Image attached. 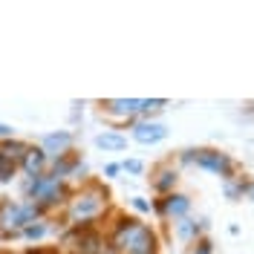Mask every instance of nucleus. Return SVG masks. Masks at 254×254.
<instances>
[{
	"instance_id": "obj_7",
	"label": "nucleus",
	"mask_w": 254,
	"mask_h": 254,
	"mask_svg": "<svg viewBox=\"0 0 254 254\" xmlns=\"http://www.w3.org/2000/svg\"><path fill=\"white\" fill-rule=\"evenodd\" d=\"M153 208H156V214H162V217H185L188 208H190V199L185 193H168Z\"/></svg>"
},
{
	"instance_id": "obj_14",
	"label": "nucleus",
	"mask_w": 254,
	"mask_h": 254,
	"mask_svg": "<svg viewBox=\"0 0 254 254\" xmlns=\"http://www.w3.org/2000/svg\"><path fill=\"white\" fill-rule=\"evenodd\" d=\"M168 101L165 98H142V113L144 116H150V113H159L162 107H165Z\"/></svg>"
},
{
	"instance_id": "obj_13",
	"label": "nucleus",
	"mask_w": 254,
	"mask_h": 254,
	"mask_svg": "<svg viewBox=\"0 0 254 254\" xmlns=\"http://www.w3.org/2000/svg\"><path fill=\"white\" fill-rule=\"evenodd\" d=\"M20 234L26 240H41V237H47V225H44V222H32V225H26Z\"/></svg>"
},
{
	"instance_id": "obj_8",
	"label": "nucleus",
	"mask_w": 254,
	"mask_h": 254,
	"mask_svg": "<svg viewBox=\"0 0 254 254\" xmlns=\"http://www.w3.org/2000/svg\"><path fill=\"white\" fill-rule=\"evenodd\" d=\"M41 147H44V153H47V156L58 159V156H64V153H69V147H72V133H66V130L49 133V136H44Z\"/></svg>"
},
{
	"instance_id": "obj_20",
	"label": "nucleus",
	"mask_w": 254,
	"mask_h": 254,
	"mask_svg": "<svg viewBox=\"0 0 254 254\" xmlns=\"http://www.w3.org/2000/svg\"><path fill=\"white\" fill-rule=\"evenodd\" d=\"M119 171H122V165H107V168H104V174L107 176H116Z\"/></svg>"
},
{
	"instance_id": "obj_11",
	"label": "nucleus",
	"mask_w": 254,
	"mask_h": 254,
	"mask_svg": "<svg viewBox=\"0 0 254 254\" xmlns=\"http://www.w3.org/2000/svg\"><path fill=\"white\" fill-rule=\"evenodd\" d=\"M95 147H101V150H125L127 139L122 133H116V130H104V133L95 136Z\"/></svg>"
},
{
	"instance_id": "obj_12",
	"label": "nucleus",
	"mask_w": 254,
	"mask_h": 254,
	"mask_svg": "<svg viewBox=\"0 0 254 254\" xmlns=\"http://www.w3.org/2000/svg\"><path fill=\"white\" fill-rule=\"evenodd\" d=\"M176 179H179V176H176V171H171V168H162V171L156 174V179H153V188H156L159 193H165V196H168V193H174Z\"/></svg>"
},
{
	"instance_id": "obj_4",
	"label": "nucleus",
	"mask_w": 254,
	"mask_h": 254,
	"mask_svg": "<svg viewBox=\"0 0 254 254\" xmlns=\"http://www.w3.org/2000/svg\"><path fill=\"white\" fill-rule=\"evenodd\" d=\"M190 159H193L199 168L211 171V174H228V171H231L228 156H222V153H217V150H196L193 156H185V162H190Z\"/></svg>"
},
{
	"instance_id": "obj_16",
	"label": "nucleus",
	"mask_w": 254,
	"mask_h": 254,
	"mask_svg": "<svg viewBox=\"0 0 254 254\" xmlns=\"http://www.w3.org/2000/svg\"><path fill=\"white\" fill-rule=\"evenodd\" d=\"M193 234H196V222H190V220L179 222V237H193Z\"/></svg>"
},
{
	"instance_id": "obj_10",
	"label": "nucleus",
	"mask_w": 254,
	"mask_h": 254,
	"mask_svg": "<svg viewBox=\"0 0 254 254\" xmlns=\"http://www.w3.org/2000/svg\"><path fill=\"white\" fill-rule=\"evenodd\" d=\"M26 147H29V144L15 139V136H12V139H3V142H0V156L6 159V162H12V165H17V162L23 159V153H26Z\"/></svg>"
},
{
	"instance_id": "obj_2",
	"label": "nucleus",
	"mask_w": 254,
	"mask_h": 254,
	"mask_svg": "<svg viewBox=\"0 0 254 254\" xmlns=\"http://www.w3.org/2000/svg\"><path fill=\"white\" fill-rule=\"evenodd\" d=\"M23 193H26V202H35L41 208H52L58 202H64V182L55 179L52 174L29 176L23 182Z\"/></svg>"
},
{
	"instance_id": "obj_19",
	"label": "nucleus",
	"mask_w": 254,
	"mask_h": 254,
	"mask_svg": "<svg viewBox=\"0 0 254 254\" xmlns=\"http://www.w3.org/2000/svg\"><path fill=\"white\" fill-rule=\"evenodd\" d=\"M12 133H15V130L9 125H0V142H3V139H12Z\"/></svg>"
},
{
	"instance_id": "obj_1",
	"label": "nucleus",
	"mask_w": 254,
	"mask_h": 254,
	"mask_svg": "<svg viewBox=\"0 0 254 254\" xmlns=\"http://www.w3.org/2000/svg\"><path fill=\"white\" fill-rule=\"evenodd\" d=\"M113 252L119 254H153L156 252V234L139 220H122L110 237Z\"/></svg>"
},
{
	"instance_id": "obj_9",
	"label": "nucleus",
	"mask_w": 254,
	"mask_h": 254,
	"mask_svg": "<svg viewBox=\"0 0 254 254\" xmlns=\"http://www.w3.org/2000/svg\"><path fill=\"white\" fill-rule=\"evenodd\" d=\"M104 110L110 116H136L142 113V98H113L104 104Z\"/></svg>"
},
{
	"instance_id": "obj_5",
	"label": "nucleus",
	"mask_w": 254,
	"mask_h": 254,
	"mask_svg": "<svg viewBox=\"0 0 254 254\" xmlns=\"http://www.w3.org/2000/svg\"><path fill=\"white\" fill-rule=\"evenodd\" d=\"M17 165L23 168V174L26 176H41V174H47L49 156L44 153L41 144H38V147H26V153H23V159H20Z\"/></svg>"
},
{
	"instance_id": "obj_17",
	"label": "nucleus",
	"mask_w": 254,
	"mask_h": 254,
	"mask_svg": "<svg viewBox=\"0 0 254 254\" xmlns=\"http://www.w3.org/2000/svg\"><path fill=\"white\" fill-rule=\"evenodd\" d=\"M133 208H136V211H142V214H147V211H150V202L142 199V196H136V199H133Z\"/></svg>"
},
{
	"instance_id": "obj_18",
	"label": "nucleus",
	"mask_w": 254,
	"mask_h": 254,
	"mask_svg": "<svg viewBox=\"0 0 254 254\" xmlns=\"http://www.w3.org/2000/svg\"><path fill=\"white\" fill-rule=\"evenodd\" d=\"M190 254H211V243H196V249Z\"/></svg>"
},
{
	"instance_id": "obj_15",
	"label": "nucleus",
	"mask_w": 254,
	"mask_h": 254,
	"mask_svg": "<svg viewBox=\"0 0 254 254\" xmlns=\"http://www.w3.org/2000/svg\"><path fill=\"white\" fill-rule=\"evenodd\" d=\"M122 171H127V174H142L144 165L139 159H125V162H122Z\"/></svg>"
},
{
	"instance_id": "obj_6",
	"label": "nucleus",
	"mask_w": 254,
	"mask_h": 254,
	"mask_svg": "<svg viewBox=\"0 0 254 254\" xmlns=\"http://www.w3.org/2000/svg\"><path fill=\"white\" fill-rule=\"evenodd\" d=\"M165 136H168V127L162 122H139V125H133V139L139 144H156Z\"/></svg>"
},
{
	"instance_id": "obj_3",
	"label": "nucleus",
	"mask_w": 254,
	"mask_h": 254,
	"mask_svg": "<svg viewBox=\"0 0 254 254\" xmlns=\"http://www.w3.org/2000/svg\"><path fill=\"white\" fill-rule=\"evenodd\" d=\"M107 202V193H98V190H84L78 196H72V202H69V220L72 222H87L93 220L95 214L104 208Z\"/></svg>"
},
{
	"instance_id": "obj_21",
	"label": "nucleus",
	"mask_w": 254,
	"mask_h": 254,
	"mask_svg": "<svg viewBox=\"0 0 254 254\" xmlns=\"http://www.w3.org/2000/svg\"><path fill=\"white\" fill-rule=\"evenodd\" d=\"M26 254H49V252H44V249H29Z\"/></svg>"
}]
</instances>
